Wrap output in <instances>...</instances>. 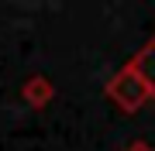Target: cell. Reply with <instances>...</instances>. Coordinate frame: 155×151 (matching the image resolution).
<instances>
[{"label": "cell", "mask_w": 155, "mask_h": 151, "mask_svg": "<svg viewBox=\"0 0 155 151\" xmlns=\"http://www.w3.org/2000/svg\"><path fill=\"white\" fill-rule=\"evenodd\" d=\"M152 96V90H148V83L134 72L131 65H124L121 72H117L110 83H107V100H110L121 113H138L141 110V103Z\"/></svg>", "instance_id": "cell-1"}, {"label": "cell", "mask_w": 155, "mask_h": 151, "mask_svg": "<svg viewBox=\"0 0 155 151\" xmlns=\"http://www.w3.org/2000/svg\"><path fill=\"white\" fill-rule=\"evenodd\" d=\"M127 65H131L134 72H138L145 83H148V90H152V96H155V38H152L141 52H134Z\"/></svg>", "instance_id": "cell-2"}, {"label": "cell", "mask_w": 155, "mask_h": 151, "mask_svg": "<svg viewBox=\"0 0 155 151\" xmlns=\"http://www.w3.org/2000/svg\"><path fill=\"white\" fill-rule=\"evenodd\" d=\"M21 96H24V100H28L31 106H45V103L52 100V96H55V90H52V83H48L45 76H31L28 83H24Z\"/></svg>", "instance_id": "cell-3"}, {"label": "cell", "mask_w": 155, "mask_h": 151, "mask_svg": "<svg viewBox=\"0 0 155 151\" xmlns=\"http://www.w3.org/2000/svg\"><path fill=\"white\" fill-rule=\"evenodd\" d=\"M124 151H155V148H152V144H145V141H131Z\"/></svg>", "instance_id": "cell-4"}]
</instances>
